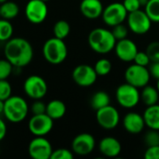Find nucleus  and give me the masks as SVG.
Segmentation results:
<instances>
[{
  "instance_id": "nucleus-1",
  "label": "nucleus",
  "mask_w": 159,
  "mask_h": 159,
  "mask_svg": "<svg viewBox=\"0 0 159 159\" xmlns=\"http://www.w3.org/2000/svg\"><path fill=\"white\" fill-rule=\"evenodd\" d=\"M4 53L6 59L17 68L28 65L34 56L32 45L24 38L14 37L6 42Z\"/></svg>"
},
{
  "instance_id": "nucleus-2",
  "label": "nucleus",
  "mask_w": 159,
  "mask_h": 159,
  "mask_svg": "<svg viewBox=\"0 0 159 159\" xmlns=\"http://www.w3.org/2000/svg\"><path fill=\"white\" fill-rule=\"evenodd\" d=\"M116 38L112 31L105 28H96L88 35V44L97 53L106 54L114 49Z\"/></svg>"
},
{
  "instance_id": "nucleus-3",
  "label": "nucleus",
  "mask_w": 159,
  "mask_h": 159,
  "mask_svg": "<svg viewBox=\"0 0 159 159\" xmlns=\"http://www.w3.org/2000/svg\"><path fill=\"white\" fill-rule=\"evenodd\" d=\"M44 59L51 64L58 65L65 61L67 57V47L63 39L55 36L48 39L42 48Z\"/></svg>"
},
{
  "instance_id": "nucleus-4",
  "label": "nucleus",
  "mask_w": 159,
  "mask_h": 159,
  "mask_svg": "<svg viewBox=\"0 0 159 159\" xmlns=\"http://www.w3.org/2000/svg\"><path fill=\"white\" fill-rule=\"evenodd\" d=\"M29 112L27 102L20 96H11L5 101L4 116L11 123H21L23 121Z\"/></svg>"
},
{
  "instance_id": "nucleus-5",
  "label": "nucleus",
  "mask_w": 159,
  "mask_h": 159,
  "mask_svg": "<svg viewBox=\"0 0 159 159\" xmlns=\"http://www.w3.org/2000/svg\"><path fill=\"white\" fill-rule=\"evenodd\" d=\"M115 96L119 105L127 109L135 107L141 101V93L138 88L128 84L127 82L117 88Z\"/></svg>"
},
{
  "instance_id": "nucleus-6",
  "label": "nucleus",
  "mask_w": 159,
  "mask_h": 159,
  "mask_svg": "<svg viewBox=\"0 0 159 159\" xmlns=\"http://www.w3.org/2000/svg\"><path fill=\"white\" fill-rule=\"evenodd\" d=\"M125 78L128 84L140 89L148 85L151 74L146 66L134 63L127 68L125 72Z\"/></svg>"
},
{
  "instance_id": "nucleus-7",
  "label": "nucleus",
  "mask_w": 159,
  "mask_h": 159,
  "mask_svg": "<svg viewBox=\"0 0 159 159\" xmlns=\"http://www.w3.org/2000/svg\"><path fill=\"white\" fill-rule=\"evenodd\" d=\"M23 91L33 100H40L47 94L48 85L44 78L39 75H33L25 79L23 83Z\"/></svg>"
},
{
  "instance_id": "nucleus-8",
  "label": "nucleus",
  "mask_w": 159,
  "mask_h": 159,
  "mask_svg": "<svg viewBox=\"0 0 159 159\" xmlns=\"http://www.w3.org/2000/svg\"><path fill=\"white\" fill-rule=\"evenodd\" d=\"M128 12L124 7L123 3H112L108 5L102 13L103 21L111 27H113L117 24L123 23L126 19H127Z\"/></svg>"
},
{
  "instance_id": "nucleus-9",
  "label": "nucleus",
  "mask_w": 159,
  "mask_h": 159,
  "mask_svg": "<svg viewBox=\"0 0 159 159\" xmlns=\"http://www.w3.org/2000/svg\"><path fill=\"white\" fill-rule=\"evenodd\" d=\"M152 20L148 17L145 11L136 10L128 13L127 24L131 32L136 34H145L149 32L152 26Z\"/></svg>"
},
{
  "instance_id": "nucleus-10",
  "label": "nucleus",
  "mask_w": 159,
  "mask_h": 159,
  "mask_svg": "<svg viewBox=\"0 0 159 159\" xmlns=\"http://www.w3.org/2000/svg\"><path fill=\"white\" fill-rule=\"evenodd\" d=\"M98 75L94 67L88 64H80L76 66L72 71V79L80 87L88 88L93 86Z\"/></svg>"
},
{
  "instance_id": "nucleus-11",
  "label": "nucleus",
  "mask_w": 159,
  "mask_h": 159,
  "mask_svg": "<svg viewBox=\"0 0 159 159\" xmlns=\"http://www.w3.org/2000/svg\"><path fill=\"white\" fill-rule=\"evenodd\" d=\"M24 13L26 19L30 22L34 24H39L47 18L48 7L46 2L42 0H29L25 6Z\"/></svg>"
},
{
  "instance_id": "nucleus-12",
  "label": "nucleus",
  "mask_w": 159,
  "mask_h": 159,
  "mask_svg": "<svg viewBox=\"0 0 159 159\" xmlns=\"http://www.w3.org/2000/svg\"><path fill=\"white\" fill-rule=\"evenodd\" d=\"M52 151L51 143L44 136H36L28 145V154L34 159H51Z\"/></svg>"
},
{
  "instance_id": "nucleus-13",
  "label": "nucleus",
  "mask_w": 159,
  "mask_h": 159,
  "mask_svg": "<svg viewBox=\"0 0 159 159\" xmlns=\"http://www.w3.org/2000/svg\"><path fill=\"white\" fill-rule=\"evenodd\" d=\"M53 119L47 114L33 115L28 122V129L34 136H45L52 131Z\"/></svg>"
},
{
  "instance_id": "nucleus-14",
  "label": "nucleus",
  "mask_w": 159,
  "mask_h": 159,
  "mask_svg": "<svg viewBox=\"0 0 159 159\" xmlns=\"http://www.w3.org/2000/svg\"><path fill=\"white\" fill-rule=\"evenodd\" d=\"M96 118L98 125L104 129H113L120 122L119 112L112 105H108L97 110Z\"/></svg>"
},
{
  "instance_id": "nucleus-15",
  "label": "nucleus",
  "mask_w": 159,
  "mask_h": 159,
  "mask_svg": "<svg viewBox=\"0 0 159 159\" xmlns=\"http://www.w3.org/2000/svg\"><path fill=\"white\" fill-rule=\"evenodd\" d=\"M96 146V140L90 133H81L77 135L71 143L72 152L78 156H87L91 154Z\"/></svg>"
},
{
  "instance_id": "nucleus-16",
  "label": "nucleus",
  "mask_w": 159,
  "mask_h": 159,
  "mask_svg": "<svg viewBox=\"0 0 159 159\" xmlns=\"http://www.w3.org/2000/svg\"><path fill=\"white\" fill-rule=\"evenodd\" d=\"M114 50L118 59L126 62L133 61L139 51L135 42L128 39L127 37L122 40H118L116 42Z\"/></svg>"
},
{
  "instance_id": "nucleus-17",
  "label": "nucleus",
  "mask_w": 159,
  "mask_h": 159,
  "mask_svg": "<svg viewBox=\"0 0 159 159\" xmlns=\"http://www.w3.org/2000/svg\"><path fill=\"white\" fill-rule=\"evenodd\" d=\"M123 126L127 132L131 134H139L143 130L146 125L143 116L135 112H130L125 116L123 119Z\"/></svg>"
},
{
  "instance_id": "nucleus-18",
  "label": "nucleus",
  "mask_w": 159,
  "mask_h": 159,
  "mask_svg": "<svg viewBox=\"0 0 159 159\" xmlns=\"http://www.w3.org/2000/svg\"><path fill=\"white\" fill-rule=\"evenodd\" d=\"M104 7L100 0H82L80 4L81 13L89 20H96L102 16Z\"/></svg>"
},
{
  "instance_id": "nucleus-19",
  "label": "nucleus",
  "mask_w": 159,
  "mask_h": 159,
  "mask_svg": "<svg viewBox=\"0 0 159 159\" xmlns=\"http://www.w3.org/2000/svg\"><path fill=\"white\" fill-rule=\"evenodd\" d=\"M100 153L107 157H116L121 154V143L113 137H105L99 143Z\"/></svg>"
},
{
  "instance_id": "nucleus-20",
  "label": "nucleus",
  "mask_w": 159,
  "mask_h": 159,
  "mask_svg": "<svg viewBox=\"0 0 159 159\" xmlns=\"http://www.w3.org/2000/svg\"><path fill=\"white\" fill-rule=\"evenodd\" d=\"M143 118L150 129L159 130V103L148 106L143 113Z\"/></svg>"
},
{
  "instance_id": "nucleus-21",
  "label": "nucleus",
  "mask_w": 159,
  "mask_h": 159,
  "mask_svg": "<svg viewBox=\"0 0 159 159\" xmlns=\"http://www.w3.org/2000/svg\"><path fill=\"white\" fill-rule=\"evenodd\" d=\"M67 112L66 104L60 100H52L47 104L46 114L53 120L62 118Z\"/></svg>"
},
{
  "instance_id": "nucleus-22",
  "label": "nucleus",
  "mask_w": 159,
  "mask_h": 159,
  "mask_svg": "<svg viewBox=\"0 0 159 159\" xmlns=\"http://www.w3.org/2000/svg\"><path fill=\"white\" fill-rule=\"evenodd\" d=\"M19 6L13 1H6L0 4V17L8 20H13L19 14Z\"/></svg>"
},
{
  "instance_id": "nucleus-23",
  "label": "nucleus",
  "mask_w": 159,
  "mask_h": 159,
  "mask_svg": "<svg viewBox=\"0 0 159 159\" xmlns=\"http://www.w3.org/2000/svg\"><path fill=\"white\" fill-rule=\"evenodd\" d=\"M142 92L141 94V99L147 106L155 105L159 102V91L157 88L151 86H145L142 88Z\"/></svg>"
},
{
  "instance_id": "nucleus-24",
  "label": "nucleus",
  "mask_w": 159,
  "mask_h": 159,
  "mask_svg": "<svg viewBox=\"0 0 159 159\" xmlns=\"http://www.w3.org/2000/svg\"><path fill=\"white\" fill-rule=\"evenodd\" d=\"M110 102H111V99H110L109 94L106 91L99 90V91H97L92 96L90 103H91L92 108L94 110L97 111L105 106L110 105Z\"/></svg>"
},
{
  "instance_id": "nucleus-25",
  "label": "nucleus",
  "mask_w": 159,
  "mask_h": 159,
  "mask_svg": "<svg viewBox=\"0 0 159 159\" xmlns=\"http://www.w3.org/2000/svg\"><path fill=\"white\" fill-rule=\"evenodd\" d=\"M70 33V25L67 20H60L53 25V34L55 37L60 39H65L68 36Z\"/></svg>"
},
{
  "instance_id": "nucleus-26",
  "label": "nucleus",
  "mask_w": 159,
  "mask_h": 159,
  "mask_svg": "<svg viewBox=\"0 0 159 159\" xmlns=\"http://www.w3.org/2000/svg\"><path fill=\"white\" fill-rule=\"evenodd\" d=\"M13 26L10 20L1 18L0 19V42H7L12 38Z\"/></svg>"
},
{
  "instance_id": "nucleus-27",
  "label": "nucleus",
  "mask_w": 159,
  "mask_h": 159,
  "mask_svg": "<svg viewBox=\"0 0 159 159\" xmlns=\"http://www.w3.org/2000/svg\"><path fill=\"white\" fill-rule=\"evenodd\" d=\"M144 8L153 22H159V0H149Z\"/></svg>"
},
{
  "instance_id": "nucleus-28",
  "label": "nucleus",
  "mask_w": 159,
  "mask_h": 159,
  "mask_svg": "<svg viewBox=\"0 0 159 159\" xmlns=\"http://www.w3.org/2000/svg\"><path fill=\"white\" fill-rule=\"evenodd\" d=\"M97 74L100 76H104V75H107L111 73L112 71V62L108 60V59H99L95 66H94Z\"/></svg>"
},
{
  "instance_id": "nucleus-29",
  "label": "nucleus",
  "mask_w": 159,
  "mask_h": 159,
  "mask_svg": "<svg viewBox=\"0 0 159 159\" xmlns=\"http://www.w3.org/2000/svg\"><path fill=\"white\" fill-rule=\"evenodd\" d=\"M13 65L5 58L0 60V80L7 79L13 71Z\"/></svg>"
},
{
  "instance_id": "nucleus-30",
  "label": "nucleus",
  "mask_w": 159,
  "mask_h": 159,
  "mask_svg": "<svg viewBox=\"0 0 159 159\" xmlns=\"http://www.w3.org/2000/svg\"><path fill=\"white\" fill-rule=\"evenodd\" d=\"M12 88L10 83L7 81V79H2L0 80V100L7 101L9 97H11Z\"/></svg>"
},
{
  "instance_id": "nucleus-31",
  "label": "nucleus",
  "mask_w": 159,
  "mask_h": 159,
  "mask_svg": "<svg viewBox=\"0 0 159 159\" xmlns=\"http://www.w3.org/2000/svg\"><path fill=\"white\" fill-rule=\"evenodd\" d=\"M144 142L148 147L159 145V130H156V129L149 130L144 136Z\"/></svg>"
},
{
  "instance_id": "nucleus-32",
  "label": "nucleus",
  "mask_w": 159,
  "mask_h": 159,
  "mask_svg": "<svg viewBox=\"0 0 159 159\" xmlns=\"http://www.w3.org/2000/svg\"><path fill=\"white\" fill-rule=\"evenodd\" d=\"M147 54L149 55L151 61H159V42L155 41L148 45L146 49Z\"/></svg>"
},
{
  "instance_id": "nucleus-33",
  "label": "nucleus",
  "mask_w": 159,
  "mask_h": 159,
  "mask_svg": "<svg viewBox=\"0 0 159 159\" xmlns=\"http://www.w3.org/2000/svg\"><path fill=\"white\" fill-rule=\"evenodd\" d=\"M74 155L71 151L66 148H59L52 151L51 159H73Z\"/></svg>"
},
{
  "instance_id": "nucleus-34",
  "label": "nucleus",
  "mask_w": 159,
  "mask_h": 159,
  "mask_svg": "<svg viewBox=\"0 0 159 159\" xmlns=\"http://www.w3.org/2000/svg\"><path fill=\"white\" fill-rule=\"evenodd\" d=\"M114 37L116 38V40H122V39H125L127 37V28L123 24V23H120V24H117L115 26L112 27V30Z\"/></svg>"
},
{
  "instance_id": "nucleus-35",
  "label": "nucleus",
  "mask_w": 159,
  "mask_h": 159,
  "mask_svg": "<svg viewBox=\"0 0 159 159\" xmlns=\"http://www.w3.org/2000/svg\"><path fill=\"white\" fill-rule=\"evenodd\" d=\"M136 64L139 65H142V66H148L151 62V59L149 57V55L147 54V52H142V51H138L134 61H133Z\"/></svg>"
},
{
  "instance_id": "nucleus-36",
  "label": "nucleus",
  "mask_w": 159,
  "mask_h": 159,
  "mask_svg": "<svg viewBox=\"0 0 159 159\" xmlns=\"http://www.w3.org/2000/svg\"><path fill=\"white\" fill-rule=\"evenodd\" d=\"M46 108H47V104H45L43 102L39 100H36L31 105V112L33 115L46 114Z\"/></svg>"
},
{
  "instance_id": "nucleus-37",
  "label": "nucleus",
  "mask_w": 159,
  "mask_h": 159,
  "mask_svg": "<svg viewBox=\"0 0 159 159\" xmlns=\"http://www.w3.org/2000/svg\"><path fill=\"white\" fill-rule=\"evenodd\" d=\"M123 5L126 7L127 11L128 13L134 12L136 10H139L142 7V5H141L140 0H124Z\"/></svg>"
},
{
  "instance_id": "nucleus-38",
  "label": "nucleus",
  "mask_w": 159,
  "mask_h": 159,
  "mask_svg": "<svg viewBox=\"0 0 159 159\" xmlns=\"http://www.w3.org/2000/svg\"><path fill=\"white\" fill-rule=\"evenodd\" d=\"M145 159H159V145L149 146L144 154Z\"/></svg>"
},
{
  "instance_id": "nucleus-39",
  "label": "nucleus",
  "mask_w": 159,
  "mask_h": 159,
  "mask_svg": "<svg viewBox=\"0 0 159 159\" xmlns=\"http://www.w3.org/2000/svg\"><path fill=\"white\" fill-rule=\"evenodd\" d=\"M151 76H153L156 79H159V61H153L149 68Z\"/></svg>"
},
{
  "instance_id": "nucleus-40",
  "label": "nucleus",
  "mask_w": 159,
  "mask_h": 159,
  "mask_svg": "<svg viewBox=\"0 0 159 159\" xmlns=\"http://www.w3.org/2000/svg\"><path fill=\"white\" fill-rule=\"evenodd\" d=\"M6 134H7V125L4 122V120L0 118V142L4 140Z\"/></svg>"
},
{
  "instance_id": "nucleus-41",
  "label": "nucleus",
  "mask_w": 159,
  "mask_h": 159,
  "mask_svg": "<svg viewBox=\"0 0 159 159\" xmlns=\"http://www.w3.org/2000/svg\"><path fill=\"white\" fill-rule=\"evenodd\" d=\"M4 107H5V102L0 100V115L4 114Z\"/></svg>"
},
{
  "instance_id": "nucleus-42",
  "label": "nucleus",
  "mask_w": 159,
  "mask_h": 159,
  "mask_svg": "<svg viewBox=\"0 0 159 159\" xmlns=\"http://www.w3.org/2000/svg\"><path fill=\"white\" fill-rule=\"evenodd\" d=\"M148 1H149V0H140L142 7H145V6H146V4L148 3Z\"/></svg>"
},
{
  "instance_id": "nucleus-43",
  "label": "nucleus",
  "mask_w": 159,
  "mask_h": 159,
  "mask_svg": "<svg viewBox=\"0 0 159 159\" xmlns=\"http://www.w3.org/2000/svg\"><path fill=\"white\" fill-rule=\"evenodd\" d=\"M157 89H158V91H159V79L157 80Z\"/></svg>"
},
{
  "instance_id": "nucleus-44",
  "label": "nucleus",
  "mask_w": 159,
  "mask_h": 159,
  "mask_svg": "<svg viewBox=\"0 0 159 159\" xmlns=\"http://www.w3.org/2000/svg\"><path fill=\"white\" fill-rule=\"evenodd\" d=\"M6 1H7V0H0V4H2V3H4Z\"/></svg>"
},
{
  "instance_id": "nucleus-45",
  "label": "nucleus",
  "mask_w": 159,
  "mask_h": 159,
  "mask_svg": "<svg viewBox=\"0 0 159 159\" xmlns=\"http://www.w3.org/2000/svg\"><path fill=\"white\" fill-rule=\"evenodd\" d=\"M42 1H44V2H48V1H50V0H42Z\"/></svg>"
},
{
  "instance_id": "nucleus-46",
  "label": "nucleus",
  "mask_w": 159,
  "mask_h": 159,
  "mask_svg": "<svg viewBox=\"0 0 159 159\" xmlns=\"http://www.w3.org/2000/svg\"><path fill=\"white\" fill-rule=\"evenodd\" d=\"M0 153H1V151H0Z\"/></svg>"
},
{
  "instance_id": "nucleus-47",
  "label": "nucleus",
  "mask_w": 159,
  "mask_h": 159,
  "mask_svg": "<svg viewBox=\"0 0 159 159\" xmlns=\"http://www.w3.org/2000/svg\"><path fill=\"white\" fill-rule=\"evenodd\" d=\"M0 18H1V17H0Z\"/></svg>"
}]
</instances>
